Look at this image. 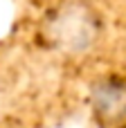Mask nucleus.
Wrapping results in <instances>:
<instances>
[{
    "instance_id": "nucleus-2",
    "label": "nucleus",
    "mask_w": 126,
    "mask_h": 128,
    "mask_svg": "<svg viewBox=\"0 0 126 128\" xmlns=\"http://www.w3.org/2000/svg\"><path fill=\"white\" fill-rule=\"evenodd\" d=\"M90 108L106 126H117L126 119V81L101 79L90 88Z\"/></svg>"
},
{
    "instance_id": "nucleus-1",
    "label": "nucleus",
    "mask_w": 126,
    "mask_h": 128,
    "mask_svg": "<svg viewBox=\"0 0 126 128\" xmlns=\"http://www.w3.org/2000/svg\"><path fill=\"white\" fill-rule=\"evenodd\" d=\"M47 36L56 50L83 54L99 38V18L83 0H68L47 20Z\"/></svg>"
}]
</instances>
